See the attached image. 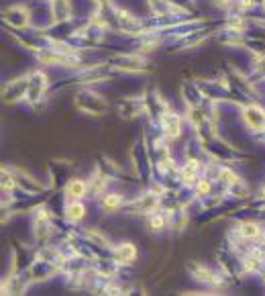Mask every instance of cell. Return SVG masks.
<instances>
[{"mask_svg": "<svg viewBox=\"0 0 265 296\" xmlns=\"http://www.w3.org/2000/svg\"><path fill=\"white\" fill-rule=\"evenodd\" d=\"M84 192H86V186H84V182L80 180H74V182H69L67 184V194L69 196H84Z\"/></svg>", "mask_w": 265, "mask_h": 296, "instance_id": "3", "label": "cell"}, {"mask_svg": "<svg viewBox=\"0 0 265 296\" xmlns=\"http://www.w3.org/2000/svg\"><path fill=\"white\" fill-rule=\"evenodd\" d=\"M163 129L170 137H177L179 135V118L174 115H165L163 117Z\"/></svg>", "mask_w": 265, "mask_h": 296, "instance_id": "2", "label": "cell"}, {"mask_svg": "<svg viewBox=\"0 0 265 296\" xmlns=\"http://www.w3.org/2000/svg\"><path fill=\"white\" fill-rule=\"evenodd\" d=\"M151 225H153V227H155V229H159V227L163 225V219H161V217H155V219H153V221H151Z\"/></svg>", "mask_w": 265, "mask_h": 296, "instance_id": "9", "label": "cell"}, {"mask_svg": "<svg viewBox=\"0 0 265 296\" xmlns=\"http://www.w3.org/2000/svg\"><path fill=\"white\" fill-rule=\"evenodd\" d=\"M196 168H198L196 161H190V164L184 168V178H194V172H196Z\"/></svg>", "mask_w": 265, "mask_h": 296, "instance_id": "8", "label": "cell"}, {"mask_svg": "<svg viewBox=\"0 0 265 296\" xmlns=\"http://www.w3.org/2000/svg\"><path fill=\"white\" fill-rule=\"evenodd\" d=\"M245 120L253 129H265V113L259 106H249L245 111Z\"/></svg>", "mask_w": 265, "mask_h": 296, "instance_id": "1", "label": "cell"}, {"mask_svg": "<svg viewBox=\"0 0 265 296\" xmlns=\"http://www.w3.org/2000/svg\"><path fill=\"white\" fill-rule=\"evenodd\" d=\"M118 255H120V260H124V262H133L135 255H137V251H135L133 245H122V247L118 249Z\"/></svg>", "mask_w": 265, "mask_h": 296, "instance_id": "4", "label": "cell"}, {"mask_svg": "<svg viewBox=\"0 0 265 296\" xmlns=\"http://www.w3.org/2000/svg\"><path fill=\"white\" fill-rule=\"evenodd\" d=\"M198 190H200V192H208V182H202V184L198 186Z\"/></svg>", "mask_w": 265, "mask_h": 296, "instance_id": "10", "label": "cell"}, {"mask_svg": "<svg viewBox=\"0 0 265 296\" xmlns=\"http://www.w3.org/2000/svg\"><path fill=\"white\" fill-rule=\"evenodd\" d=\"M241 233H243V235H247V237H255V235L259 233V229H257L255 225H249V223H247V225H243V227H241Z\"/></svg>", "mask_w": 265, "mask_h": 296, "instance_id": "7", "label": "cell"}, {"mask_svg": "<svg viewBox=\"0 0 265 296\" xmlns=\"http://www.w3.org/2000/svg\"><path fill=\"white\" fill-rule=\"evenodd\" d=\"M67 214H69V219H72V221H80L84 217V207L76 203V205H72L67 208Z\"/></svg>", "mask_w": 265, "mask_h": 296, "instance_id": "5", "label": "cell"}, {"mask_svg": "<svg viewBox=\"0 0 265 296\" xmlns=\"http://www.w3.org/2000/svg\"><path fill=\"white\" fill-rule=\"evenodd\" d=\"M118 205H120V198H118L117 194H110V196L104 198V207H106V208H117Z\"/></svg>", "mask_w": 265, "mask_h": 296, "instance_id": "6", "label": "cell"}]
</instances>
